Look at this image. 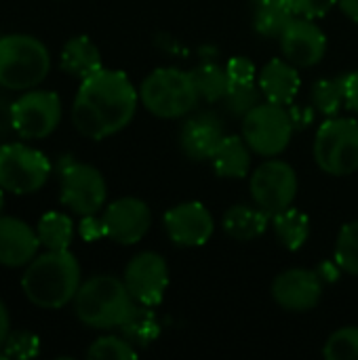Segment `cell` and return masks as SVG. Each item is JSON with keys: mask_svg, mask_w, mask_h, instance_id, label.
<instances>
[{"mask_svg": "<svg viewBox=\"0 0 358 360\" xmlns=\"http://www.w3.org/2000/svg\"><path fill=\"white\" fill-rule=\"evenodd\" d=\"M122 281L137 304L154 308L162 302L169 287V266L162 255L143 251L127 264Z\"/></svg>", "mask_w": 358, "mask_h": 360, "instance_id": "7c38bea8", "label": "cell"}, {"mask_svg": "<svg viewBox=\"0 0 358 360\" xmlns=\"http://www.w3.org/2000/svg\"><path fill=\"white\" fill-rule=\"evenodd\" d=\"M36 234L40 238V245L49 251H61L70 249V243L74 238V224L68 215L51 211L44 213L36 226Z\"/></svg>", "mask_w": 358, "mask_h": 360, "instance_id": "4316f807", "label": "cell"}, {"mask_svg": "<svg viewBox=\"0 0 358 360\" xmlns=\"http://www.w3.org/2000/svg\"><path fill=\"white\" fill-rule=\"evenodd\" d=\"M190 74H192V80H194V86H196L200 99H205L209 103L222 101L232 84L230 76L226 72V65L222 68L219 63H213V61H205V63L196 65Z\"/></svg>", "mask_w": 358, "mask_h": 360, "instance_id": "484cf974", "label": "cell"}, {"mask_svg": "<svg viewBox=\"0 0 358 360\" xmlns=\"http://www.w3.org/2000/svg\"><path fill=\"white\" fill-rule=\"evenodd\" d=\"M80 285V264L70 249H46L27 264L21 276L23 295L44 310H57L74 302Z\"/></svg>", "mask_w": 358, "mask_h": 360, "instance_id": "7a4b0ae2", "label": "cell"}, {"mask_svg": "<svg viewBox=\"0 0 358 360\" xmlns=\"http://www.w3.org/2000/svg\"><path fill=\"white\" fill-rule=\"evenodd\" d=\"M338 4H340V11L348 19H352V21L358 23V0H338Z\"/></svg>", "mask_w": 358, "mask_h": 360, "instance_id": "ab89813d", "label": "cell"}, {"mask_svg": "<svg viewBox=\"0 0 358 360\" xmlns=\"http://www.w3.org/2000/svg\"><path fill=\"white\" fill-rule=\"evenodd\" d=\"M262 99L264 95L260 84L247 82V84H230L222 101L234 118H245L251 110H255L262 103Z\"/></svg>", "mask_w": 358, "mask_h": 360, "instance_id": "f1b7e54d", "label": "cell"}, {"mask_svg": "<svg viewBox=\"0 0 358 360\" xmlns=\"http://www.w3.org/2000/svg\"><path fill=\"white\" fill-rule=\"evenodd\" d=\"M270 215L264 213L257 205H234L224 215V232L241 243L253 240L266 232Z\"/></svg>", "mask_w": 358, "mask_h": 360, "instance_id": "7402d4cb", "label": "cell"}, {"mask_svg": "<svg viewBox=\"0 0 358 360\" xmlns=\"http://www.w3.org/2000/svg\"><path fill=\"white\" fill-rule=\"evenodd\" d=\"M293 124L295 120L285 105L262 101L243 118V137L255 154L276 158L289 148Z\"/></svg>", "mask_w": 358, "mask_h": 360, "instance_id": "52a82bcc", "label": "cell"}, {"mask_svg": "<svg viewBox=\"0 0 358 360\" xmlns=\"http://www.w3.org/2000/svg\"><path fill=\"white\" fill-rule=\"evenodd\" d=\"M87 356L97 360H131L137 356V350L127 338L106 335L91 344Z\"/></svg>", "mask_w": 358, "mask_h": 360, "instance_id": "4dcf8cb0", "label": "cell"}, {"mask_svg": "<svg viewBox=\"0 0 358 360\" xmlns=\"http://www.w3.org/2000/svg\"><path fill=\"white\" fill-rule=\"evenodd\" d=\"M312 105L325 116H338L346 105V76L342 78H323L314 82L310 93Z\"/></svg>", "mask_w": 358, "mask_h": 360, "instance_id": "83f0119b", "label": "cell"}, {"mask_svg": "<svg viewBox=\"0 0 358 360\" xmlns=\"http://www.w3.org/2000/svg\"><path fill=\"white\" fill-rule=\"evenodd\" d=\"M327 360H358V327H344L335 331L323 350Z\"/></svg>", "mask_w": 358, "mask_h": 360, "instance_id": "1f68e13d", "label": "cell"}, {"mask_svg": "<svg viewBox=\"0 0 358 360\" xmlns=\"http://www.w3.org/2000/svg\"><path fill=\"white\" fill-rule=\"evenodd\" d=\"M257 84H260L266 101L287 108L295 99L300 86H302V78L298 74V68L291 61L272 59L262 68V72L257 76Z\"/></svg>", "mask_w": 358, "mask_h": 360, "instance_id": "d6986e66", "label": "cell"}, {"mask_svg": "<svg viewBox=\"0 0 358 360\" xmlns=\"http://www.w3.org/2000/svg\"><path fill=\"white\" fill-rule=\"evenodd\" d=\"M346 108L358 114V70L346 74Z\"/></svg>", "mask_w": 358, "mask_h": 360, "instance_id": "8d00e7d4", "label": "cell"}, {"mask_svg": "<svg viewBox=\"0 0 358 360\" xmlns=\"http://www.w3.org/2000/svg\"><path fill=\"white\" fill-rule=\"evenodd\" d=\"M80 232H82V236H84L87 240H95L97 236H106V234H103V224H101V219L97 221L95 215H87V217L82 219Z\"/></svg>", "mask_w": 358, "mask_h": 360, "instance_id": "74e56055", "label": "cell"}, {"mask_svg": "<svg viewBox=\"0 0 358 360\" xmlns=\"http://www.w3.org/2000/svg\"><path fill=\"white\" fill-rule=\"evenodd\" d=\"M314 160L327 175L346 177L358 171V122L331 116L314 137Z\"/></svg>", "mask_w": 358, "mask_h": 360, "instance_id": "8992f818", "label": "cell"}, {"mask_svg": "<svg viewBox=\"0 0 358 360\" xmlns=\"http://www.w3.org/2000/svg\"><path fill=\"white\" fill-rule=\"evenodd\" d=\"M108 186L103 175L84 162H68L61 169V202L76 215H95L103 209Z\"/></svg>", "mask_w": 358, "mask_h": 360, "instance_id": "30bf717a", "label": "cell"}, {"mask_svg": "<svg viewBox=\"0 0 358 360\" xmlns=\"http://www.w3.org/2000/svg\"><path fill=\"white\" fill-rule=\"evenodd\" d=\"M61 120V101L53 91H27L13 101V129L23 139L51 135Z\"/></svg>", "mask_w": 358, "mask_h": 360, "instance_id": "8fae6325", "label": "cell"}, {"mask_svg": "<svg viewBox=\"0 0 358 360\" xmlns=\"http://www.w3.org/2000/svg\"><path fill=\"white\" fill-rule=\"evenodd\" d=\"M272 230L285 249L298 251L306 245V240L310 236V217L304 211L289 207V209L272 215Z\"/></svg>", "mask_w": 358, "mask_h": 360, "instance_id": "cb8c5ba5", "label": "cell"}, {"mask_svg": "<svg viewBox=\"0 0 358 360\" xmlns=\"http://www.w3.org/2000/svg\"><path fill=\"white\" fill-rule=\"evenodd\" d=\"M291 4L300 17L319 19L325 17L338 4V0H291Z\"/></svg>", "mask_w": 358, "mask_h": 360, "instance_id": "e575fe53", "label": "cell"}, {"mask_svg": "<svg viewBox=\"0 0 358 360\" xmlns=\"http://www.w3.org/2000/svg\"><path fill=\"white\" fill-rule=\"evenodd\" d=\"M101 68V53L89 36H76L65 42L61 51V70L65 74L84 80Z\"/></svg>", "mask_w": 358, "mask_h": 360, "instance_id": "44dd1931", "label": "cell"}, {"mask_svg": "<svg viewBox=\"0 0 358 360\" xmlns=\"http://www.w3.org/2000/svg\"><path fill=\"white\" fill-rule=\"evenodd\" d=\"M253 25L266 38H281L289 23L298 17L291 0H260L253 2Z\"/></svg>", "mask_w": 358, "mask_h": 360, "instance_id": "603a6c76", "label": "cell"}, {"mask_svg": "<svg viewBox=\"0 0 358 360\" xmlns=\"http://www.w3.org/2000/svg\"><path fill=\"white\" fill-rule=\"evenodd\" d=\"M101 224L103 234L110 240L118 245H135L148 234L152 224V211L143 200L135 196H124L106 207Z\"/></svg>", "mask_w": 358, "mask_h": 360, "instance_id": "4fadbf2b", "label": "cell"}, {"mask_svg": "<svg viewBox=\"0 0 358 360\" xmlns=\"http://www.w3.org/2000/svg\"><path fill=\"white\" fill-rule=\"evenodd\" d=\"M51 175L49 158L25 143L0 146V188L13 194L38 192Z\"/></svg>", "mask_w": 358, "mask_h": 360, "instance_id": "ba28073f", "label": "cell"}, {"mask_svg": "<svg viewBox=\"0 0 358 360\" xmlns=\"http://www.w3.org/2000/svg\"><path fill=\"white\" fill-rule=\"evenodd\" d=\"M139 101L158 118H181L194 112L200 95L190 72L179 68H158L143 78Z\"/></svg>", "mask_w": 358, "mask_h": 360, "instance_id": "5b68a950", "label": "cell"}, {"mask_svg": "<svg viewBox=\"0 0 358 360\" xmlns=\"http://www.w3.org/2000/svg\"><path fill=\"white\" fill-rule=\"evenodd\" d=\"M2 350L8 359H34L40 352V340L32 331H11Z\"/></svg>", "mask_w": 358, "mask_h": 360, "instance_id": "d6a6232c", "label": "cell"}, {"mask_svg": "<svg viewBox=\"0 0 358 360\" xmlns=\"http://www.w3.org/2000/svg\"><path fill=\"white\" fill-rule=\"evenodd\" d=\"M165 232L177 247H203L215 232V219L211 211L196 200L181 202L165 213Z\"/></svg>", "mask_w": 358, "mask_h": 360, "instance_id": "5bb4252c", "label": "cell"}, {"mask_svg": "<svg viewBox=\"0 0 358 360\" xmlns=\"http://www.w3.org/2000/svg\"><path fill=\"white\" fill-rule=\"evenodd\" d=\"M279 40L285 59L295 68H312L321 63L327 53L325 32L314 23V19L308 17L298 15Z\"/></svg>", "mask_w": 358, "mask_h": 360, "instance_id": "2e32d148", "label": "cell"}, {"mask_svg": "<svg viewBox=\"0 0 358 360\" xmlns=\"http://www.w3.org/2000/svg\"><path fill=\"white\" fill-rule=\"evenodd\" d=\"M226 72L230 76L232 84H247V82H255V63L249 57H232L226 63Z\"/></svg>", "mask_w": 358, "mask_h": 360, "instance_id": "836d02e7", "label": "cell"}, {"mask_svg": "<svg viewBox=\"0 0 358 360\" xmlns=\"http://www.w3.org/2000/svg\"><path fill=\"white\" fill-rule=\"evenodd\" d=\"M38 247L40 238L34 228L17 217L0 215V266H27L36 257Z\"/></svg>", "mask_w": 358, "mask_h": 360, "instance_id": "ac0fdd59", "label": "cell"}, {"mask_svg": "<svg viewBox=\"0 0 358 360\" xmlns=\"http://www.w3.org/2000/svg\"><path fill=\"white\" fill-rule=\"evenodd\" d=\"M120 333L133 346H148V344H152L158 338V333H160V325H158V319L154 314V308L152 306H143V304H135L133 312L120 325Z\"/></svg>", "mask_w": 358, "mask_h": 360, "instance_id": "d4e9b609", "label": "cell"}, {"mask_svg": "<svg viewBox=\"0 0 358 360\" xmlns=\"http://www.w3.org/2000/svg\"><path fill=\"white\" fill-rule=\"evenodd\" d=\"M224 137H226L224 122L213 112L194 114L179 129L181 152L192 160H211Z\"/></svg>", "mask_w": 358, "mask_h": 360, "instance_id": "e0dca14e", "label": "cell"}, {"mask_svg": "<svg viewBox=\"0 0 358 360\" xmlns=\"http://www.w3.org/2000/svg\"><path fill=\"white\" fill-rule=\"evenodd\" d=\"M298 173L295 169L279 158L262 162L249 179L253 202L270 217L289 209L298 196Z\"/></svg>", "mask_w": 358, "mask_h": 360, "instance_id": "9c48e42d", "label": "cell"}, {"mask_svg": "<svg viewBox=\"0 0 358 360\" xmlns=\"http://www.w3.org/2000/svg\"><path fill=\"white\" fill-rule=\"evenodd\" d=\"M335 264L350 276H358V219L346 224L335 240Z\"/></svg>", "mask_w": 358, "mask_h": 360, "instance_id": "f546056e", "label": "cell"}, {"mask_svg": "<svg viewBox=\"0 0 358 360\" xmlns=\"http://www.w3.org/2000/svg\"><path fill=\"white\" fill-rule=\"evenodd\" d=\"M51 70L49 49L34 36H0V86L8 91H30L38 86Z\"/></svg>", "mask_w": 358, "mask_h": 360, "instance_id": "277c9868", "label": "cell"}, {"mask_svg": "<svg viewBox=\"0 0 358 360\" xmlns=\"http://www.w3.org/2000/svg\"><path fill=\"white\" fill-rule=\"evenodd\" d=\"M272 297L289 312H310L323 297V276L308 268L285 270L272 283Z\"/></svg>", "mask_w": 358, "mask_h": 360, "instance_id": "9a60e30c", "label": "cell"}, {"mask_svg": "<svg viewBox=\"0 0 358 360\" xmlns=\"http://www.w3.org/2000/svg\"><path fill=\"white\" fill-rule=\"evenodd\" d=\"M2 207H4V190L0 188V211H2Z\"/></svg>", "mask_w": 358, "mask_h": 360, "instance_id": "60d3db41", "label": "cell"}, {"mask_svg": "<svg viewBox=\"0 0 358 360\" xmlns=\"http://www.w3.org/2000/svg\"><path fill=\"white\" fill-rule=\"evenodd\" d=\"M135 304L137 302L129 293L122 278L99 274L80 285L74 297V312L82 325L106 331L120 329Z\"/></svg>", "mask_w": 358, "mask_h": 360, "instance_id": "3957f363", "label": "cell"}, {"mask_svg": "<svg viewBox=\"0 0 358 360\" xmlns=\"http://www.w3.org/2000/svg\"><path fill=\"white\" fill-rule=\"evenodd\" d=\"M8 333H11V319H8V310H6V306L2 304V300H0V348L4 346V342H6V338H8Z\"/></svg>", "mask_w": 358, "mask_h": 360, "instance_id": "f35d334b", "label": "cell"}, {"mask_svg": "<svg viewBox=\"0 0 358 360\" xmlns=\"http://www.w3.org/2000/svg\"><path fill=\"white\" fill-rule=\"evenodd\" d=\"M13 129V101L0 91V139H4Z\"/></svg>", "mask_w": 358, "mask_h": 360, "instance_id": "d590c367", "label": "cell"}, {"mask_svg": "<svg viewBox=\"0 0 358 360\" xmlns=\"http://www.w3.org/2000/svg\"><path fill=\"white\" fill-rule=\"evenodd\" d=\"M251 148L241 135H226L211 156L213 169L219 177L226 179H243L251 173Z\"/></svg>", "mask_w": 358, "mask_h": 360, "instance_id": "ffe728a7", "label": "cell"}, {"mask_svg": "<svg viewBox=\"0 0 358 360\" xmlns=\"http://www.w3.org/2000/svg\"><path fill=\"white\" fill-rule=\"evenodd\" d=\"M137 101L139 91L124 72L101 68L80 80L72 105V122L89 139H106L131 124Z\"/></svg>", "mask_w": 358, "mask_h": 360, "instance_id": "6da1fadb", "label": "cell"}]
</instances>
